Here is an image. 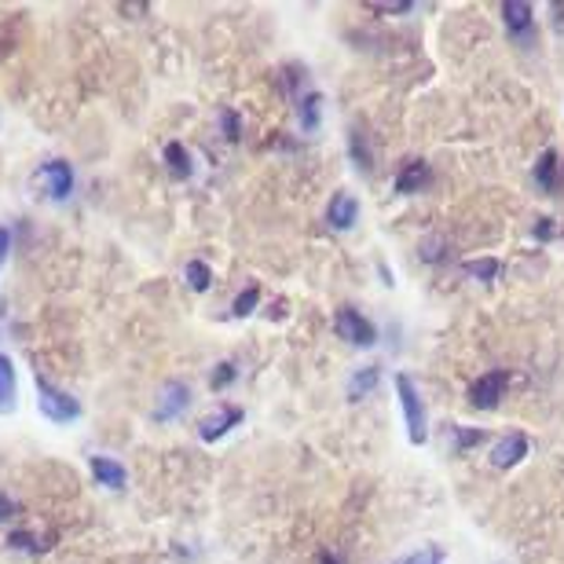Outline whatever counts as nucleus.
Listing matches in <instances>:
<instances>
[{
    "label": "nucleus",
    "mask_w": 564,
    "mask_h": 564,
    "mask_svg": "<svg viewBox=\"0 0 564 564\" xmlns=\"http://www.w3.org/2000/svg\"><path fill=\"white\" fill-rule=\"evenodd\" d=\"M37 408L48 422L55 425H66L74 419H82V403H77L70 392L55 389L48 378H37Z\"/></svg>",
    "instance_id": "f257e3e1"
},
{
    "label": "nucleus",
    "mask_w": 564,
    "mask_h": 564,
    "mask_svg": "<svg viewBox=\"0 0 564 564\" xmlns=\"http://www.w3.org/2000/svg\"><path fill=\"white\" fill-rule=\"evenodd\" d=\"M397 389H400L403 414H408V436H411V444H425V440H429V425H425V408H422L419 389H414V381L408 375H397Z\"/></svg>",
    "instance_id": "f03ea898"
},
{
    "label": "nucleus",
    "mask_w": 564,
    "mask_h": 564,
    "mask_svg": "<svg viewBox=\"0 0 564 564\" xmlns=\"http://www.w3.org/2000/svg\"><path fill=\"white\" fill-rule=\"evenodd\" d=\"M334 330H337V337L341 341H348V345H359V348H370L378 341V330H375V323L370 319H364L356 308H337V315H334Z\"/></svg>",
    "instance_id": "7ed1b4c3"
},
{
    "label": "nucleus",
    "mask_w": 564,
    "mask_h": 564,
    "mask_svg": "<svg viewBox=\"0 0 564 564\" xmlns=\"http://www.w3.org/2000/svg\"><path fill=\"white\" fill-rule=\"evenodd\" d=\"M506 386H510V370H491V375H480L477 381H473L469 389V403L480 411H495L502 400Z\"/></svg>",
    "instance_id": "20e7f679"
},
{
    "label": "nucleus",
    "mask_w": 564,
    "mask_h": 564,
    "mask_svg": "<svg viewBox=\"0 0 564 564\" xmlns=\"http://www.w3.org/2000/svg\"><path fill=\"white\" fill-rule=\"evenodd\" d=\"M187 403H191V389L184 386V381H169V386L158 392L154 419L158 422H173V419H180V414L187 411Z\"/></svg>",
    "instance_id": "39448f33"
},
{
    "label": "nucleus",
    "mask_w": 564,
    "mask_h": 564,
    "mask_svg": "<svg viewBox=\"0 0 564 564\" xmlns=\"http://www.w3.org/2000/svg\"><path fill=\"white\" fill-rule=\"evenodd\" d=\"M41 180L48 184V195L55 202L70 198V191H74V169L66 165V162H59V158H52V162L41 165Z\"/></svg>",
    "instance_id": "423d86ee"
},
{
    "label": "nucleus",
    "mask_w": 564,
    "mask_h": 564,
    "mask_svg": "<svg viewBox=\"0 0 564 564\" xmlns=\"http://www.w3.org/2000/svg\"><path fill=\"white\" fill-rule=\"evenodd\" d=\"M524 455H528V436L524 433H510V436H502L499 444L491 447V466L495 469H513Z\"/></svg>",
    "instance_id": "0eeeda50"
},
{
    "label": "nucleus",
    "mask_w": 564,
    "mask_h": 564,
    "mask_svg": "<svg viewBox=\"0 0 564 564\" xmlns=\"http://www.w3.org/2000/svg\"><path fill=\"white\" fill-rule=\"evenodd\" d=\"M326 220H330V228L337 231H352L359 220V202L348 195V191H337L330 198V209H326Z\"/></svg>",
    "instance_id": "6e6552de"
},
{
    "label": "nucleus",
    "mask_w": 564,
    "mask_h": 564,
    "mask_svg": "<svg viewBox=\"0 0 564 564\" xmlns=\"http://www.w3.org/2000/svg\"><path fill=\"white\" fill-rule=\"evenodd\" d=\"M502 15H506V30L513 33V37L521 41H532V26H535V11L532 4H524V0H506L502 4Z\"/></svg>",
    "instance_id": "1a4fd4ad"
},
{
    "label": "nucleus",
    "mask_w": 564,
    "mask_h": 564,
    "mask_svg": "<svg viewBox=\"0 0 564 564\" xmlns=\"http://www.w3.org/2000/svg\"><path fill=\"white\" fill-rule=\"evenodd\" d=\"M242 422V411L239 408H220L217 414H209V419L198 422V436L206 440V444H213V440H220L228 429H235Z\"/></svg>",
    "instance_id": "9d476101"
},
{
    "label": "nucleus",
    "mask_w": 564,
    "mask_h": 564,
    "mask_svg": "<svg viewBox=\"0 0 564 564\" xmlns=\"http://www.w3.org/2000/svg\"><path fill=\"white\" fill-rule=\"evenodd\" d=\"M93 473H96V480L104 484V488H110V491H121V488H126V480H129L126 466L115 462V458H107V455L93 458Z\"/></svg>",
    "instance_id": "9b49d317"
},
{
    "label": "nucleus",
    "mask_w": 564,
    "mask_h": 564,
    "mask_svg": "<svg viewBox=\"0 0 564 564\" xmlns=\"http://www.w3.org/2000/svg\"><path fill=\"white\" fill-rule=\"evenodd\" d=\"M429 184V165L425 162H408L403 173L397 176V195H414Z\"/></svg>",
    "instance_id": "f8f14e48"
},
{
    "label": "nucleus",
    "mask_w": 564,
    "mask_h": 564,
    "mask_svg": "<svg viewBox=\"0 0 564 564\" xmlns=\"http://www.w3.org/2000/svg\"><path fill=\"white\" fill-rule=\"evenodd\" d=\"M378 378H381V367H364V370H356L352 381H348V400L359 403L364 397H370L378 386Z\"/></svg>",
    "instance_id": "ddd939ff"
},
{
    "label": "nucleus",
    "mask_w": 564,
    "mask_h": 564,
    "mask_svg": "<svg viewBox=\"0 0 564 564\" xmlns=\"http://www.w3.org/2000/svg\"><path fill=\"white\" fill-rule=\"evenodd\" d=\"M535 184L543 187V191H557V151H554V147L539 154V162H535Z\"/></svg>",
    "instance_id": "4468645a"
},
{
    "label": "nucleus",
    "mask_w": 564,
    "mask_h": 564,
    "mask_svg": "<svg viewBox=\"0 0 564 564\" xmlns=\"http://www.w3.org/2000/svg\"><path fill=\"white\" fill-rule=\"evenodd\" d=\"M15 408V367L8 356H0V414Z\"/></svg>",
    "instance_id": "2eb2a0df"
},
{
    "label": "nucleus",
    "mask_w": 564,
    "mask_h": 564,
    "mask_svg": "<svg viewBox=\"0 0 564 564\" xmlns=\"http://www.w3.org/2000/svg\"><path fill=\"white\" fill-rule=\"evenodd\" d=\"M319 107H323V96L319 93H308V96H301V126H304V132H315L319 129Z\"/></svg>",
    "instance_id": "dca6fc26"
},
{
    "label": "nucleus",
    "mask_w": 564,
    "mask_h": 564,
    "mask_svg": "<svg viewBox=\"0 0 564 564\" xmlns=\"http://www.w3.org/2000/svg\"><path fill=\"white\" fill-rule=\"evenodd\" d=\"M462 272H466L469 279H480V282H495L502 272L499 261H491V257H484V261H466L462 264Z\"/></svg>",
    "instance_id": "f3484780"
},
{
    "label": "nucleus",
    "mask_w": 564,
    "mask_h": 564,
    "mask_svg": "<svg viewBox=\"0 0 564 564\" xmlns=\"http://www.w3.org/2000/svg\"><path fill=\"white\" fill-rule=\"evenodd\" d=\"M165 162H169V169H173V176H191V154L184 151V143H169L165 147Z\"/></svg>",
    "instance_id": "a211bd4d"
},
{
    "label": "nucleus",
    "mask_w": 564,
    "mask_h": 564,
    "mask_svg": "<svg viewBox=\"0 0 564 564\" xmlns=\"http://www.w3.org/2000/svg\"><path fill=\"white\" fill-rule=\"evenodd\" d=\"M451 436H455V451H469V447H477L484 436V429H469V425H455L451 429Z\"/></svg>",
    "instance_id": "6ab92c4d"
},
{
    "label": "nucleus",
    "mask_w": 564,
    "mask_h": 564,
    "mask_svg": "<svg viewBox=\"0 0 564 564\" xmlns=\"http://www.w3.org/2000/svg\"><path fill=\"white\" fill-rule=\"evenodd\" d=\"M187 282H191V290L206 293V290H209V282H213L209 264H202V261H187Z\"/></svg>",
    "instance_id": "aec40b11"
},
{
    "label": "nucleus",
    "mask_w": 564,
    "mask_h": 564,
    "mask_svg": "<svg viewBox=\"0 0 564 564\" xmlns=\"http://www.w3.org/2000/svg\"><path fill=\"white\" fill-rule=\"evenodd\" d=\"M348 147H352V158H356V165L359 169H375V158H370V147H367V140H364V132H352V137H348Z\"/></svg>",
    "instance_id": "412c9836"
},
{
    "label": "nucleus",
    "mask_w": 564,
    "mask_h": 564,
    "mask_svg": "<svg viewBox=\"0 0 564 564\" xmlns=\"http://www.w3.org/2000/svg\"><path fill=\"white\" fill-rule=\"evenodd\" d=\"M257 301H261V286H250V290H242L239 297H235V315H250L257 308Z\"/></svg>",
    "instance_id": "4be33fe9"
},
{
    "label": "nucleus",
    "mask_w": 564,
    "mask_h": 564,
    "mask_svg": "<svg viewBox=\"0 0 564 564\" xmlns=\"http://www.w3.org/2000/svg\"><path fill=\"white\" fill-rule=\"evenodd\" d=\"M370 11H378V15H408V11H414L419 4L414 0H392V4H367Z\"/></svg>",
    "instance_id": "5701e85b"
},
{
    "label": "nucleus",
    "mask_w": 564,
    "mask_h": 564,
    "mask_svg": "<svg viewBox=\"0 0 564 564\" xmlns=\"http://www.w3.org/2000/svg\"><path fill=\"white\" fill-rule=\"evenodd\" d=\"M231 381H235V364H220L217 370H213L209 386H213V389H228Z\"/></svg>",
    "instance_id": "b1692460"
},
{
    "label": "nucleus",
    "mask_w": 564,
    "mask_h": 564,
    "mask_svg": "<svg viewBox=\"0 0 564 564\" xmlns=\"http://www.w3.org/2000/svg\"><path fill=\"white\" fill-rule=\"evenodd\" d=\"M400 564H444V550H440V546H429V550H422V554H414V557L400 561Z\"/></svg>",
    "instance_id": "393cba45"
},
{
    "label": "nucleus",
    "mask_w": 564,
    "mask_h": 564,
    "mask_svg": "<svg viewBox=\"0 0 564 564\" xmlns=\"http://www.w3.org/2000/svg\"><path fill=\"white\" fill-rule=\"evenodd\" d=\"M8 546H19V550H33V554H37V550H44L37 539H33L30 532H11L8 535Z\"/></svg>",
    "instance_id": "a878e982"
},
{
    "label": "nucleus",
    "mask_w": 564,
    "mask_h": 564,
    "mask_svg": "<svg viewBox=\"0 0 564 564\" xmlns=\"http://www.w3.org/2000/svg\"><path fill=\"white\" fill-rule=\"evenodd\" d=\"M15 513H19V506L11 502L4 491H0V524H4V521H11V517H15Z\"/></svg>",
    "instance_id": "bb28decb"
},
{
    "label": "nucleus",
    "mask_w": 564,
    "mask_h": 564,
    "mask_svg": "<svg viewBox=\"0 0 564 564\" xmlns=\"http://www.w3.org/2000/svg\"><path fill=\"white\" fill-rule=\"evenodd\" d=\"M224 132H228V140H239V118H235V110H224Z\"/></svg>",
    "instance_id": "cd10ccee"
},
{
    "label": "nucleus",
    "mask_w": 564,
    "mask_h": 564,
    "mask_svg": "<svg viewBox=\"0 0 564 564\" xmlns=\"http://www.w3.org/2000/svg\"><path fill=\"white\" fill-rule=\"evenodd\" d=\"M8 253H11V231H8V228H0V268H4Z\"/></svg>",
    "instance_id": "c85d7f7f"
},
{
    "label": "nucleus",
    "mask_w": 564,
    "mask_h": 564,
    "mask_svg": "<svg viewBox=\"0 0 564 564\" xmlns=\"http://www.w3.org/2000/svg\"><path fill=\"white\" fill-rule=\"evenodd\" d=\"M319 564H341V561H337L334 554H323V557H319Z\"/></svg>",
    "instance_id": "c756f323"
}]
</instances>
